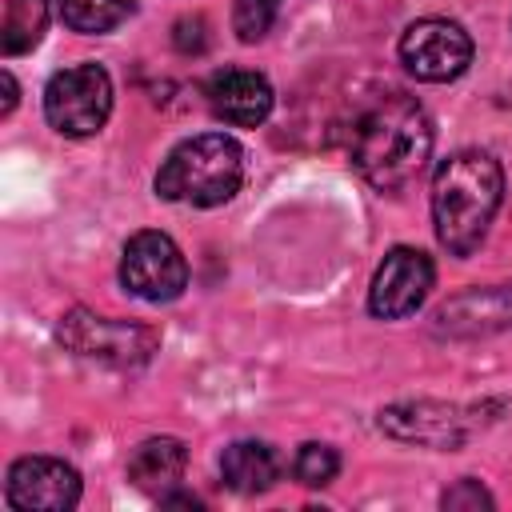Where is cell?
<instances>
[{"instance_id":"6da1fadb","label":"cell","mask_w":512,"mask_h":512,"mask_svg":"<svg viewBox=\"0 0 512 512\" xmlns=\"http://www.w3.org/2000/svg\"><path fill=\"white\" fill-rule=\"evenodd\" d=\"M432 152V120L428 112L404 92L372 96L348 132L352 168L380 192H396L412 184Z\"/></svg>"},{"instance_id":"7a4b0ae2","label":"cell","mask_w":512,"mask_h":512,"mask_svg":"<svg viewBox=\"0 0 512 512\" xmlns=\"http://www.w3.org/2000/svg\"><path fill=\"white\" fill-rule=\"evenodd\" d=\"M504 200V172L496 156L480 148L452 152L432 176V224L452 256H468L488 236V224Z\"/></svg>"},{"instance_id":"3957f363","label":"cell","mask_w":512,"mask_h":512,"mask_svg":"<svg viewBox=\"0 0 512 512\" xmlns=\"http://www.w3.org/2000/svg\"><path fill=\"white\" fill-rule=\"evenodd\" d=\"M240 184H244V148L224 132H200L180 140L156 172V196L188 208H216L232 200Z\"/></svg>"},{"instance_id":"277c9868","label":"cell","mask_w":512,"mask_h":512,"mask_svg":"<svg viewBox=\"0 0 512 512\" xmlns=\"http://www.w3.org/2000/svg\"><path fill=\"white\" fill-rule=\"evenodd\" d=\"M60 344L80 356V360H92V364H104V368H140L152 360L160 336L156 328L148 324H136V320H116V316H96L88 308H72L60 328H56Z\"/></svg>"},{"instance_id":"5b68a950","label":"cell","mask_w":512,"mask_h":512,"mask_svg":"<svg viewBox=\"0 0 512 512\" xmlns=\"http://www.w3.org/2000/svg\"><path fill=\"white\" fill-rule=\"evenodd\" d=\"M112 112V76L100 64H72L44 88V116L60 136H96Z\"/></svg>"},{"instance_id":"8992f818","label":"cell","mask_w":512,"mask_h":512,"mask_svg":"<svg viewBox=\"0 0 512 512\" xmlns=\"http://www.w3.org/2000/svg\"><path fill=\"white\" fill-rule=\"evenodd\" d=\"M120 284L148 300V304H164V300H176L184 288H188V260L184 252L176 248L172 236L164 232H136L128 244H124V256H120Z\"/></svg>"},{"instance_id":"52a82bcc","label":"cell","mask_w":512,"mask_h":512,"mask_svg":"<svg viewBox=\"0 0 512 512\" xmlns=\"http://www.w3.org/2000/svg\"><path fill=\"white\" fill-rule=\"evenodd\" d=\"M400 64L424 84H448L472 64V36L444 16L416 20L400 36Z\"/></svg>"},{"instance_id":"ba28073f","label":"cell","mask_w":512,"mask_h":512,"mask_svg":"<svg viewBox=\"0 0 512 512\" xmlns=\"http://www.w3.org/2000/svg\"><path fill=\"white\" fill-rule=\"evenodd\" d=\"M432 276H436V268H432L428 252L408 248V244L392 248L380 260L376 276H372L368 312L380 316V320H404V316H412L424 304V296L432 292Z\"/></svg>"},{"instance_id":"9c48e42d","label":"cell","mask_w":512,"mask_h":512,"mask_svg":"<svg viewBox=\"0 0 512 512\" xmlns=\"http://www.w3.org/2000/svg\"><path fill=\"white\" fill-rule=\"evenodd\" d=\"M4 496L20 512H68L80 500V472L56 456H20L8 468Z\"/></svg>"},{"instance_id":"30bf717a","label":"cell","mask_w":512,"mask_h":512,"mask_svg":"<svg viewBox=\"0 0 512 512\" xmlns=\"http://www.w3.org/2000/svg\"><path fill=\"white\" fill-rule=\"evenodd\" d=\"M204 100L216 120L236 128H256L272 112V84L252 68H220L204 84Z\"/></svg>"},{"instance_id":"8fae6325","label":"cell","mask_w":512,"mask_h":512,"mask_svg":"<svg viewBox=\"0 0 512 512\" xmlns=\"http://www.w3.org/2000/svg\"><path fill=\"white\" fill-rule=\"evenodd\" d=\"M380 428L396 440L408 444H432V448H456L472 424L460 416V408L448 404H396L388 412H380Z\"/></svg>"},{"instance_id":"7c38bea8","label":"cell","mask_w":512,"mask_h":512,"mask_svg":"<svg viewBox=\"0 0 512 512\" xmlns=\"http://www.w3.org/2000/svg\"><path fill=\"white\" fill-rule=\"evenodd\" d=\"M184 464H188V448L176 436H152V440H144V444L132 448V456H128V480L140 492L168 496V488L180 484Z\"/></svg>"},{"instance_id":"4fadbf2b","label":"cell","mask_w":512,"mask_h":512,"mask_svg":"<svg viewBox=\"0 0 512 512\" xmlns=\"http://www.w3.org/2000/svg\"><path fill=\"white\" fill-rule=\"evenodd\" d=\"M276 476H280V460L264 440H236L220 452V480L240 496L268 492Z\"/></svg>"},{"instance_id":"5bb4252c","label":"cell","mask_w":512,"mask_h":512,"mask_svg":"<svg viewBox=\"0 0 512 512\" xmlns=\"http://www.w3.org/2000/svg\"><path fill=\"white\" fill-rule=\"evenodd\" d=\"M440 328L448 332H488L512 324V284L504 288H476L468 296H456L436 312Z\"/></svg>"},{"instance_id":"9a60e30c","label":"cell","mask_w":512,"mask_h":512,"mask_svg":"<svg viewBox=\"0 0 512 512\" xmlns=\"http://www.w3.org/2000/svg\"><path fill=\"white\" fill-rule=\"evenodd\" d=\"M48 28V0H4V20H0V52L20 56L40 44Z\"/></svg>"},{"instance_id":"2e32d148","label":"cell","mask_w":512,"mask_h":512,"mask_svg":"<svg viewBox=\"0 0 512 512\" xmlns=\"http://www.w3.org/2000/svg\"><path fill=\"white\" fill-rule=\"evenodd\" d=\"M136 0H60V20L72 32L96 36V32H112L132 16Z\"/></svg>"},{"instance_id":"e0dca14e","label":"cell","mask_w":512,"mask_h":512,"mask_svg":"<svg viewBox=\"0 0 512 512\" xmlns=\"http://www.w3.org/2000/svg\"><path fill=\"white\" fill-rule=\"evenodd\" d=\"M340 472V456L332 444H320V440H308L296 448V460H292V476L304 484V488H324L332 484Z\"/></svg>"},{"instance_id":"ac0fdd59","label":"cell","mask_w":512,"mask_h":512,"mask_svg":"<svg viewBox=\"0 0 512 512\" xmlns=\"http://www.w3.org/2000/svg\"><path fill=\"white\" fill-rule=\"evenodd\" d=\"M280 12V0H236L232 4V28L244 44H256Z\"/></svg>"},{"instance_id":"d6986e66","label":"cell","mask_w":512,"mask_h":512,"mask_svg":"<svg viewBox=\"0 0 512 512\" xmlns=\"http://www.w3.org/2000/svg\"><path fill=\"white\" fill-rule=\"evenodd\" d=\"M444 508H492V496L488 488H480V480H460L456 488H448L440 496Z\"/></svg>"},{"instance_id":"ffe728a7","label":"cell","mask_w":512,"mask_h":512,"mask_svg":"<svg viewBox=\"0 0 512 512\" xmlns=\"http://www.w3.org/2000/svg\"><path fill=\"white\" fill-rule=\"evenodd\" d=\"M172 40H176L180 52H204V48H208V24H204V16H184V20H176Z\"/></svg>"},{"instance_id":"44dd1931","label":"cell","mask_w":512,"mask_h":512,"mask_svg":"<svg viewBox=\"0 0 512 512\" xmlns=\"http://www.w3.org/2000/svg\"><path fill=\"white\" fill-rule=\"evenodd\" d=\"M0 84H4V100H0V116H12V108H16V80H12V72H8V68L0 72Z\"/></svg>"}]
</instances>
